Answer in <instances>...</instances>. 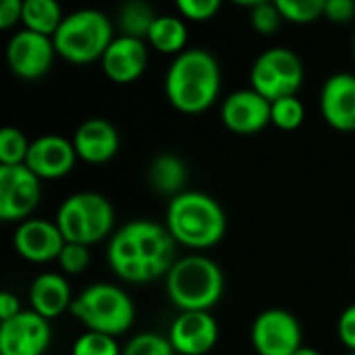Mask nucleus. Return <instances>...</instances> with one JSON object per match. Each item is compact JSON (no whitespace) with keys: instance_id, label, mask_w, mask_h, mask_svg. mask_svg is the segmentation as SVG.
<instances>
[{"instance_id":"f257e3e1","label":"nucleus","mask_w":355,"mask_h":355,"mask_svg":"<svg viewBox=\"0 0 355 355\" xmlns=\"http://www.w3.org/2000/svg\"><path fill=\"white\" fill-rule=\"evenodd\" d=\"M177 241L166 227L152 220H133L112 233L106 260L110 270L127 283H150L166 277Z\"/></svg>"},{"instance_id":"f03ea898","label":"nucleus","mask_w":355,"mask_h":355,"mask_svg":"<svg viewBox=\"0 0 355 355\" xmlns=\"http://www.w3.org/2000/svg\"><path fill=\"white\" fill-rule=\"evenodd\" d=\"M168 102L185 114L208 110L220 92L218 60L202 48H187L171 62L164 75Z\"/></svg>"},{"instance_id":"7ed1b4c3","label":"nucleus","mask_w":355,"mask_h":355,"mask_svg":"<svg viewBox=\"0 0 355 355\" xmlns=\"http://www.w3.org/2000/svg\"><path fill=\"white\" fill-rule=\"evenodd\" d=\"M164 227L177 245L208 250L225 237L227 216L212 196L202 191H183L168 202Z\"/></svg>"},{"instance_id":"20e7f679","label":"nucleus","mask_w":355,"mask_h":355,"mask_svg":"<svg viewBox=\"0 0 355 355\" xmlns=\"http://www.w3.org/2000/svg\"><path fill=\"white\" fill-rule=\"evenodd\" d=\"M225 291L220 266L200 254L179 258L166 275L168 300L181 312H210Z\"/></svg>"},{"instance_id":"39448f33","label":"nucleus","mask_w":355,"mask_h":355,"mask_svg":"<svg viewBox=\"0 0 355 355\" xmlns=\"http://www.w3.org/2000/svg\"><path fill=\"white\" fill-rule=\"evenodd\" d=\"M114 37L112 21L102 10L81 8L62 19L52 42L60 58L73 64H89L102 60Z\"/></svg>"},{"instance_id":"423d86ee","label":"nucleus","mask_w":355,"mask_h":355,"mask_svg":"<svg viewBox=\"0 0 355 355\" xmlns=\"http://www.w3.org/2000/svg\"><path fill=\"white\" fill-rule=\"evenodd\" d=\"M71 314L89 333H102L116 339L131 329L135 320V306L121 287L96 283L73 300Z\"/></svg>"},{"instance_id":"0eeeda50","label":"nucleus","mask_w":355,"mask_h":355,"mask_svg":"<svg viewBox=\"0 0 355 355\" xmlns=\"http://www.w3.org/2000/svg\"><path fill=\"white\" fill-rule=\"evenodd\" d=\"M54 223L67 243L89 248L112 233L114 208L96 191H79L60 204Z\"/></svg>"},{"instance_id":"6e6552de","label":"nucleus","mask_w":355,"mask_h":355,"mask_svg":"<svg viewBox=\"0 0 355 355\" xmlns=\"http://www.w3.org/2000/svg\"><path fill=\"white\" fill-rule=\"evenodd\" d=\"M250 83L252 89L264 96L268 102L297 96L304 85V62L289 48H268L254 60Z\"/></svg>"},{"instance_id":"1a4fd4ad","label":"nucleus","mask_w":355,"mask_h":355,"mask_svg":"<svg viewBox=\"0 0 355 355\" xmlns=\"http://www.w3.org/2000/svg\"><path fill=\"white\" fill-rule=\"evenodd\" d=\"M250 339L258 355H293L304 347L300 320L281 308L260 312L252 322Z\"/></svg>"},{"instance_id":"9d476101","label":"nucleus","mask_w":355,"mask_h":355,"mask_svg":"<svg viewBox=\"0 0 355 355\" xmlns=\"http://www.w3.org/2000/svg\"><path fill=\"white\" fill-rule=\"evenodd\" d=\"M42 198L40 179L25 166H0V218L23 223L31 218Z\"/></svg>"},{"instance_id":"9b49d317","label":"nucleus","mask_w":355,"mask_h":355,"mask_svg":"<svg viewBox=\"0 0 355 355\" xmlns=\"http://www.w3.org/2000/svg\"><path fill=\"white\" fill-rule=\"evenodd\" d=\"M54 56L58 54L52 37L33 33L29 29L17 31L6 44L8 69L25 81H35L44 77L52 69Z\"/></svg>"},{"instance_id":"f8f14e48","label":"nucleus","mask_w":355,"mask_h":355,"mask_svg":"<svg viewBox=\"0 0 355 355\" xmlns=\"http://www.w3.org/2000/svg\"><path fill=\"white\" fill-rule=\"evenodd\" d=\"M50 339V322L33 310L0 322V355H44Z\"/></svg>"},{"instance_id":"ddd939ff","label":"nucleus","mask_w":355,"mask_h":355,"mask_svg":"<svg viewBox=\"0 0 355 355\" xmlns=\"http://www.w3.org/2000/svg\"><path fill=\"white\" fill-rule=\"evenodd\" d=\"M166 339L177 355H206L218 343V322L210 312H181Z\"/></svg>"},{"instance_id":"4468645a","label":"nucleus","mask_w":355,"mask_h":355,"mask_svg":"<svg viewBox=\"0 0 355 355\" xmlns=\"http://www.w3.org/2000/svg\"><path fill=\"white\" fill-rule=\"evenodd\" d=\"M223 125L237 135H254L260 133L270 123V102L258 92L237 89L220 106Z\"/></svg>"},{"instance_id":"2eb2a0df","label":"nucleus","mask_w":355,"mask_h":355,"mask_svg":"<svg viewBox=\"0 0 355 355\" xmlns=\"http://www.w3.org/2000/svg\"><path fill=\"white\" fill-rule=\"evenodd\" d=\"M64 237L56 223L44 220V218H27L19 223L15 235H12V248L15 252L27 260V262H50L58 260L62 248H64Z\"/></svg>"},{"instance_id":"dca6fc26","label":"nucleus","mask_w":355,"mask_h":355,"mask_svg":"<svg viewBox=\"0 0 355 355\" xmlns=\"http://www.w3.org/2000/svg\"><path fill=\"white\" fill-rule=\"evenodd\" d=\"M77 152L71 139L62 135H40L31 141L25 166L42 181V179H60L69 175L75 166Z\"/></svg>"},{"instance_id":"f3484780","label":"nucleus","mask_w":355,"mask_h":355,"mask_svg":"<svg viewBox=\"0 0 355 355\" xmlns=\"http://www.w3.org/2000/svg\"><path fill=\"white\" fill-rule=\"evenodd\" d=\"M148 60H150V52L144 40L116 35L108 46V50L104 52L100 64L110 81L127 85L144 75Z\"/></svg>"},{"instance_id":"a211bd4d","label":"nucleus","mask_w":355,"mask_h":355,"mask_svg":"<svg viewBox=\"0 0 355 355\" xmlns=\"http://www.w3.org/2000/svg\"><path fill=\"white\" fill-rule=\"evenodd\" d=\"M322 119L337 131H355V75L335 73L331 75L320 92Z\"/></svg>"},{"instance_id":"6ab92c4d","label":"nucleus","mask_w":355,"mask_h":355,"mask_svg":"<svg viewBox=\"0 0 355 355\" xmlns=\"http://www.w3.org/2000/svg\"><path fill=\"white\" fill-rule=\"evenodd\" d=\"M71 141L75 146L77 158L87 164H104L112 160L121 146L116 127L106 119L83 121L75 129V135Z\"/></svg>"},{"instance_id":"aec40b11","label":"nucleus","mask_w":355,"mask_h":355,"mask_svg":"<svg viewBox=\"0 0 355 355\" xmlns=\"http://www.w3.org/2000/svg\"><path fill=\"white\" fill-rule=\"evenodd\" d=\"M29 304L31 310L48 322L62 316L73 306L71 287L67 279L56 272H44L35 277L29 287Z\"/></svg>"},{"instance_id":"412c9836","label":"nucleus","mask_w":355,"mask_h":355,"mask_svg":"<svg viewBox=\"0 0 355 355\" xmlns=\"http://www.w3.org/2000/svg\"><path fill=\"white\" fill-rule=\"evenodd\" d=\"M187 183V166L185 162L175 156V154H160L152 160L150 164V185L162 193V196H171L177 198L179 193H183Z\"/></svg>"},{"instance_id":"4be33fe9","label":"nucleus","mask_w":355,"mask_h":355,"mask_svg":"<svg viewBox=\"0 0 355 355\" xmlns=\"http://www.w3.org/2000/svg\"><path fill=\"white\" fill-rule=\"evenodd\" d=\"M150 46L160 54H175L179 56L185 52L187 44V25L185 19L179 15H158L150 33H148Z\"/></svg>"},{"instance_id":"5701e85b","label":"nucleus","mask_w":355,"mask_h":355,"mask_svg":"<svg viewBox=\"0 0 355 355\" xmlns=\"http://www.w3.org/2000/svg\"><path fill=\"white\" fill-rule=\"evenodd\" d=\"M62 10L60 4L54 0H23V25L25 29L46 35V37H54V33L58 31L60 23H62Z\"/></svg>"},{"instance_id":"b1692460","label":"nucleus","mask_w":355,"mask_h":355,"mask_svg":"<svg viewBox=\"0 0 355 355\" xmlns=\"http://www.w3.org/2000/svg\"><path fill=\"white\" fill-rule=\"evenodd\" d=\"M156 17H158L156 10L148 2L131 0L119 8V17H116V27L121 31L119 35H127V37L146 42Z\"/></svg>"},{"instance_id":"393cba45","label":"nucleus","mask_w":355,"mask_h":355,"mask_svg":"<svg viewBox=\"0 0 355 355\" xmlns=\"http://www.w3.org/2000/svg\"><path fill=\"white\" fill-rule=\"evenodd\" d=\"M306 119V108L297 96L270 102V123L283 131H295Z\"/></svg>"},{"instance_id":"a878e982","label":"nucleus","mask_w":355,"mask_h":355,"mask_svg":"<svg viewBox=\"0 0 355 355\" xmlns=\"http://www.w3.org/2000/svg\"><path fill=\"white\" fill-rule=\"evenodd\" d=\"M31 141L17 127H4L0 131V166H19L25 164Z\"/></svg>"},{"instance_id":"bb28decb","label":"nucleus","mask_w":355,"mask_h":355,"mask_svg":"<svg viewBox=\"0 0 355 355\" xmlns=\"http://www.w3.org/2000/svg\"><path fill=\"white\" fill-rule=\"evenodd\" d=\"M283 21L308 25L324 17V0H277Z\"/></svg>"},{"instance_id":"cd10ccee","label":"nucleus","mask_w":355,"mask_h":355,"mask_svg":"<svg viewBox=\"0 0 355 355\" xmlns=\"http://www.w3.org/2000/svg\"><path fill=\"white\" fill-rule=\"evenodd\" d=\"M123 349L116 345L114 337L102 333H83L75 343L71 355H121Z\"/></svg>"},{"instance_id":"c85d7f7f","label":"nucleus","mask_w":355,"mask_h":355,"mask_svg":"<svg viewBox=\"0 0 355 355\" xmlns=\"http://www.w3.org/2000/svg\"><path fill=\"white\" fill-rule=\"evenodd\" d=\"M121 355H175V349L158 333H139L125 345Z\"/></svg>"},{"instance_id":"c756f323","label":"nucleus","mask_w":355,"mask_h":355,"mask_svg":"<svg viewBox=\"0 0 355 355\" xmlns=\"http://www.w3.org/2000/svg\"><path fill=\"white\" fill-rule=\"evenodd\" d=\"M250 21L260 35H272L283 23V15L277 2H254L250 10Z\"/></svg>"},{"instance_id":"7c9ffc66","label":"nucleus","mask_w":355,"mask_h":355,"mask_svg":"<svg viewBox=\"0 0 355 355\" xmlns=\"http://www.w3.org/2000/svg\"><path fill=\"white\" fill-rule=\"evenodd\" d=\"M179 17L185 21H210L218 15L220 2L218 0H179L177 2Z\"/></svg>"},{"instance_id":"2f4dec72","label":"nucleus","mask_w":355,"mask_h":355,"mask_svg":"<svg viewBox=\"0 0 355 355\" xmlns=\"http://www.w3.org/2000/svg\"><path fill=\"white\" fill-rule=\"evenodd\" d=\"M89 260L92 258H89L87 245H79V243H64L58 256L60 270L67 275H81L89 266Z\"/></svg>"},{"instance_id":"473e14b6","label":"nucleus","mask_w":355,"mask_h":355,"mask_svg":"<svg viewBox=\"0 0 355 355\" xmlns=\"http://www.w3.org/2000/svg\"><path fill=\"white\" fill-rule=\"evenodd\" d=\"M337 335L341 343L349 349V354H355V304L341 312L337 322Z\"/></svg>"},{"instance_id":"72a5a7b5","label":"nucleus","mask_w":355,"mask_h":355,"mask_svg":"<svg viewBox=\"0 0 355 355\" xmlns=\"http://www.w3.org/2000/svg\"><path fill=\"white\" fill-rule=\"evenodd\" d=\"M354 17V0H324V19L333 23H349Z\"/></svg>"},{"instance_id":"f704fd0d","label":"nucleus","mask_w":355,"mask_h":355,"mask_svg":"<svg viewBox=\"0 0 355 355\" xmlns=\"http://www.w3.org/2000/svg\"><path fill=\"white\" fill-rule=\"evenodd\" d=\"M23 21V0H2L0 4V29H10Z\"/></svg>"},{"instance_id":"c9c22d12","label":"nucleus","mask_w":355,"mask_h":355,"mask_svg":"<svg viewBox=\"0 0 355 355\" xmlns=\"http://www.w3.org/2000/svg\"><path fill=\"white\" fill-rule=\"evenodd\" d=\"M19 312H23V310H21V306H19L17 295H12V293H8V291H2V293H0V322L15 318Z\"/></svg>"},{"instance_id":"e433bc0d","label":"nucleus","mask_w":355,"mask_h":355,"mask_svg":"<svg viewBox=\"0 0 355 355\" xmlns=\"http://www.w3.org/2000/svg\"><path fill=\"white\" fill-rule=\"evenodd\" d=\"M293 355H322V354H320L318 349H314V347H306V345H304V347H300V349H297Z\"/></svg>"},{"instance_id":"4c0bfd02","label":"nucleus","mask_w":355,"mask_h":355,"mask_svg":"<svg viewBox=\"0 0 355 355\" xmlns=\"http://www.w3.org/2000/svg\"><path fill=\"white\" fill-rule=\"evenodd\" d=\"M354 54H355V35H354Z\"/></svg>"},{"instance_id":"58836bf2","label":"nucleus","mask_w":355,"mask_h":355,"mask_svg":"<svg viewBox=\"0 0 355 355\" xmlns=\"http://www.w3.org/2000/svg\"><path fill=\"white\" fill-rule=\"evenodd\" d=\"M347 355H355V354H347Z\"/></svg>"}]
</instances>
